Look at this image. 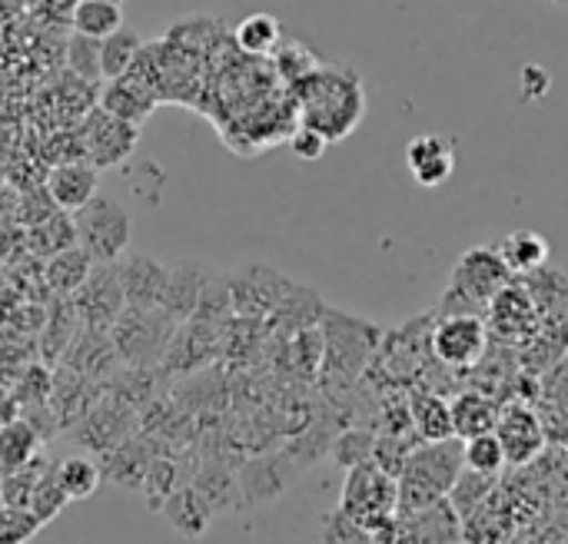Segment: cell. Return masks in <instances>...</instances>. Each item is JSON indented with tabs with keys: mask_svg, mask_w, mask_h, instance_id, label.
I'll return each mask as SVG.
<instances>
[{
	"mask_svg": "<svg viewBox=\"0 0 568 544\" xmlns=\"http://www.w3.org/2000/svg\"><path fill=\"white\" fill-rule=\"evenodd\" d=\"M80 140H83V153L97 170H116L123 166L140 140V126L116 120L106 110H90L83 126H80Z\"/></svg>",
	"mask_w": 568,
	"mask_h": 544,
	"instance_id": "9c48e42d",
	"label": "cell"
},
{
	"mask_svg": "<svg viewBox=\"0 0 568 544\" xmlns=\"http://www.w3.org/2000/svg\"><path fill=\"white\" fill-rule=\"evenodd\" d=\"M77 246L97 266H116L133 243V219L130 209L113 196H93L83 209L73 213Z\"/></svg>",
	"mask_w": 568,
	"mask_h": 544,
	"instance_id": "5b68a950",
	"label": "cell"
},
{
	"mask_svg": "<svg viewBox=\"0 0 568 544\" xmlns=\"http://www.w3.org/2000/svg\"><path fill=\"white\" fill-rule=\"evenodd\" d=\"M0 509H3V502H0Z\"/></svg>",
	"mask_w": 568,
	"mask_h": 544,
	"instance_id": "bcb514c9",
	"label": "cell"
},
{
	"mask_svg": "<svg viewBox=\"0 0 568 544\" xmlns=\"http://www.w3.org/2000/svg\"><path fill=\"white\" fill-rule=\"evenodd\" d=\"M223 349V329L220 322H206V319H190L176 329L166 359L160 366V372L166 376H183V372H200L210 366V359Z\"/></svg>",
	"mask_w": 568,
	"mask_h": 544,
	"instance_id": "4fadbf2b",
	"label": "cell"
},
{
	"mask_svg": "<svg viewBox=\"0 0 568 544\" xmlns=\"http://www.w3.org/2000/svg\"><path fill=\"white\" fill-rule=\"evenodd\" d=\"M323 544H376L373 542V535L363 528V525H356L353 519H346L339 509L333 512V515H326L323 519Z\"/></svg>",
	"mask_w": 568,
	"mask_h": 544,
	"instance_id": "ab89813d",
	"label": "cell"
},
{
	"mask_svg": "<svg viewBox=\"0 0 568 544\" xmlns=\"http://www.w3.org/2000/svg\"><path fill=\"white\" fill-rule=\"evenodd\" d=\"M163 519L180 532V535H186V538H200L206 528H210V522H213V505L193 489V485H186V489H176L166 502H163Z\"/></svg>",
	"mask_w": 568,
	"mask_h": 544,
	"instance_id": "cb8c5ba5",
	"label": "cell"
},
{
	"mask_svg": "<svg viewBox=\"0 0 568 544\" xmlns=\"http://www.w3.org/2000/svg\"><path fill=\"white\" fill-rule=\"evenodd\" d=\"M57 479H60V489L67 492L70 502H83V499L97 495V489L103 485V472H100L97 459H87V455L60 462Z\"/></svg>",
	"mask_w": 568,
	"mask_h": 544,
	"instance_id": "1f68e13d",
	"label": "cell"
},
{
	"mask_svg": "<svg viewBox=\"0 0 568 544\" xmlns=\"http://www.w3.org/2000/svg\"><path fill=\"white\" fill-rule=\"evenodd\" d=\"M37 442H40V435L23 419L0 425V479L27 469L37 459Z\"/></svg>",
	"mask_w": 568,
	"mask_h": 544,
	"instance_id": "83f0119b",
	"label": "cell"
},
{
	"mask_svg": "<svg viewBox=\"0 0 568 544\" xmlns=\"http://www.w3.org/2000/svg\"><path fill=\"white\" fill-rule=\"evenodd\" d=\"M516 276L509 273V266L503 263L496 246H473L469 253L459 256L453 276H449V289L436 309V319L446 316H479L489 312L493 299L513 286Z\"/></svg>",
	"mask_w": 568,
	"mask_h": 544,
	"instance_id": "3957f363",
	"label": "cell"
},
{
	"mask_svg": "<svg viewBox=\"0 0 568 544\" xmlns=\"http://www.w3.org/2000/svg\"><path fill=\"white\" fill-rule=\"evenodd\" d=\"M140 50H143V40L130 27H120L116 33H110L106 40H100V73H103V80L126 76L130 66L136 63Z\"/></svg>",
	"mask_w": 568,
	"mask_h": 544,
	"instance_id": "f1b7e54d",
	"label": "cell"
},
{
	"mask_svg": "<svg viewBox=\"0 0 568 544\" xmlns=\"http://www.w3.org/2000/svg\"><path fill=\"white\" fill-rule=\"evenodd\" d=\"M103 3H113V7H120V3H123V0H103Z\"/></svg>",
	"mask_w": 568,
	"mask_h": 544,
	"instance_id": "f6af8a7d",
	"label": "cell"
},
{
	"mask_svg": "<svg viewBox=\"0 0 568 544\" xmlns=\"http://www.w3.org/2000/svg\"><path fill=\"white\" fill-rule=\"evenodd\" d=\"M339 512L373 535L399 512V482L389 472H383L376 462L353 465L343 482Z\"/></svg>",
	"mask_w": 568,
	"mask_h": 544,
	"instance_id": "52a82bcc",
	"label": "cell"
},
{
	"mask_svg": "<svg viewBox=\"0 0 568 544\" xmlns=\"http://www.w3.org/2000/svg\"><path fill=\"white\" fill-rule=\"evenodd\" d=\"M120 356H116V349H113V339H110V332H100V329H80L77 332V339H73V346L67 349V356H63V369H70V372H77V376H83V379H90V382H100L103 389H106V382L120 372Z\"/></svg>",
	"mask_w": 568,
	"mask_h": 544,
	"instance_id": "2e32d148",
	"label": "cell"
},
{
	"mask_svg": "<svg viewBox=\"0 0 568 544\" xmlns=\"http://www.w3.org/2000/svg\"><path fill=\"white\" fill-rule=\"evenodd\" d=\"M489 326L479 316H446L433 326V359L449 369L483 366L489 356Z\"/></svg>",
	"mask_w": 568,
	"mask_h": 544,
	"instance_id": "ba28073f",
	"label": "cell"
},
{
	"mask_svg": "<svg viewBox=\"0 0 568 544\" xmlns=\"http://www.w3.org/2000/svg\"><path fill=\"white\" fill-rule=\"evenodd\" d=\"M486 326H489V336H496L499 342L529 346L542 329V316H539L529 289L523 283H513L493 299V306L486 312Z\"/></svg>",
	"mask_w": 568,
	"mask_h": 544,
	"instance_id": "30bf717a",
	"label": "cell"
},
{
	"mask_svg": "<svg viewBox=\"0 0 568 544\" xmlns=\"http://www.w3.org/2000/svg\"><path fill=\"white\" fill-rule=\"evenodd\" d=\"M67 63H70V70H77L80 80H103V73H100V40L73 33L70 43H67Z\"/></svg>",
	"mask_w": 568,
	"mask_h": 544,
	"instance_id": "74e56055",
	"label": "cell"
},
{
	"mask_svg": "<svg viewBox=\"0 0 568 544\" xmlns=\"http://www.w3.org/2000/svg\"><path fill=\"white\" fill-rule=\"evenodd\" d=\"M116 276H120L126 306L160 309L163 292H166V283H170V266H163L160 259L143 256V253H126L116 263Z\"/></svg>",
	"mask_w": 568,
	"mask_h": 544,
	"instance_id": "9a60e30c",
	"label": "cell"
},
{
	"mask_svg": "<svg viewBox=\"0 0 568 544\" xmlns=\"http://www.w3.org/2000/svg\"><path fill=\"white\" fill-rule=\"evenodd\" d=\"M496 439L506 452V465L519 469L542 455L549 432L542 425V415H536L529 406H506V409H499Z\"/></svg>",
	"mask_w": 568,
	"mask_h": 544,
	"instance_id": "7c38bea8",
	"label": "cell"
},
{
	"mask_svg": "<svg viewBox=\"0 0 568 544\" xmlns=\"http://www.w3.org/2000/svg\"><path fill=\"white\" fill-rule=\"evenodd\" d=\"M326 146H329V140L320 136V133L310 130V126H296V130L290 133V150H293L300 160H320V156L326 153Z\"/></svg>",
	"mask_w": 568,
	"mask_h": 544,
	"instance_id": "60d3db41",
	"label": "cell"
},
{
	"mask_svg": "<svg viewBox=\"0 0 568 544\" xmlns=\"http://www.w3.org/2000/svg\"><path fill=\"white\" fill-rule=\"evenodd\" d=\"M463 462H466L469 472L496 475V479H499V472L506 469V452H503L496 432H493V435H479V439H473V442H463Z\"/></svg>",
	"mask_w": 568,
	"mask_h": 544,
	"instance_id": "836d02e7",
	"label": "cell"
},
{
	"mask_svg": "<svg viewBox=\"0 0 568 544\" xmlns=\"http://www.w3.org/2000/svg\"><path fill=\"white\" fill-rule=\"evenodd\" d=\"M43 472L47 469L40 465V459H33L27 469H20L13 475H3L0 479V502H3V509H30L33 489H37Z\"/></svg>",
	"mask_w": 568,
	"mask_h": 544,
	"instance_id": "e575fe53",
	"label": "cell"
},
{
	"mask_svg": "<svg viewBox=\"0 0 568 544\" xmlns=\"http://www.w3.org/2000/svg\"><path fill=\"white\" fill-rule=\"evenodd\" d=\"M453 429H456V439L459 442H473L479 435H493L496 432V422H499V406L496 399H489L486 392H459L453 402Z\"/></svg>",
	"mask_w": 568,
	"mask_h": 544,
	"instance_id": "44dd1931",
	"label": "cell"
},
{
	"mask_svg": "<svg viewBox=\"0 0 568 544\" xmlns=\"http://www.w3.org/2000/svg\"><path fill=\"white\" fill-rule=\"evenodd\" d=\"M406 166L419 186L436 189L456 173V146L449 136H439V133L413 136L406 146Z\"/></svg>",
	"mask_w": 568,
	"mask_h": 544,
	"instance_id": "ac0fdd59",
	"label": "cell"
},
{
	"mask_svg": "<svg viewBox=\"0 0 568 544\" xmlns=\"http://www.w3.org/2000/svg\"><path fill=\"white\" fill-rule=\"evenodd\" d=\"M213 279V269H206L203 263L196 259H186L180 266H170V283H166V292H163V302L160 309L173 319V322H190L200 309V299L206 292Z\"/></svg>",
	"mask_w": 568,
	"mask_h": 544,
	"instance_id": "d6986e66",
	"label": "cell"
},
{
	"mask_svg": "<svg viewBox=\"0 0 568 544\" xmlns=\"http://www.w3.org/2000/svg\"><path fill=\"white\" fill-rule=\"evenodd\" d=\"M40 528L30 509H0V544H27Z\"/></svg>",
	"mask_w": 568,
	"mask_h": 544,
	"instance_id": "f35d334b",
	"label": "cell"
},
{
	"mask_svg": "<svg viewBox=\"0 0 568 544\" xmlns=\"http://www.w3.org/2000/svg\"><path fill=\"white\" fill-rule=\"evenodd\" d=\"M493 489H496V475H479V472H469V469L459 475L456 489L449 492V505L456 509V515L463 519V525L489 502Z\"/></svg>",
	"mask_w": 568,
	"mask_h": 544,
	"instance_id": "d6a6232c",
	"label": "cell"
},
{
	"mask_svg": "<svg viewBox=\"0 0 568 544\" xmlns=\"http://www.w3.org/2000/svg\"><path fill=\"white\" fill-rule=\"evenodd\" d=\"M546 3H552V7H568V0H546Z\"/></svg>",
	"mask_w": 568,
	"mask_h": 544,
	"instance_id": "ee69618b",
	"label": "cell"
},
{
	"mask_svg": "<svg viewBox=\"0 0 568 544\" xmlns=\"http://www.w3.org/2000/svg\"><path fill=\"white\" fill-rule=\"evenodd\" d=\"M133 429H136V412L133 409H126V406H120V402H113L110 396L73 429V439L83 445V449H90L93 455H110V452H116L120 445H126L130 439H136L133 435Z\"/></svg>",
	"mask_w": 568,
	"mask_h": 544,
	"instance_id": "5bb4252c",
	"label": "cell"
},
{
	"mask_svg": "<svg viewBox=\"0 0 568 544\" xmlns=\"http://www.w3.org/2000/svg\"><path fill=\"white\" fill-rule=\"evenodd\" d=\"M156 96L133 76H120V80H106V86L100 90V110L113 113L123 123L143 126L146 116L156 110Z\"/></svg>",
	"mask_w": 568,
	"mask_h": 544,
	"instance_id": "ffe728a7",
	"label": "cell"
},
{
	"mask_svg": "<svg viewBox=\"0 0 568 544\" xmlns=\"http://www.w3.org/2000/svg\"><path fill=\"white\" fill-rule=\"evenodd\" d=\"M180 322H173L163 309H136L126 306L110 329L113 349L123 366L133 369H160L166 349L176 336Z\"/></svg>",
	"mask_w": 568,
	"mask_h": 544,
	"instance_id": "8992f818",
	"label": "cell"
},
{
	"mask_svg": "<svg viewBox=\"0 0 568 544\" xmlns=\"http://www.w3.org/2000/svg\"><path fill=\"white\" fill-rule=\"evenodd\" d=\"M70 23H73V33H80V37L106 40L110 33H116L123 27V13H120V7L103 3V0H77Z\"/></svg>",
	"mask_w": 568,
	"mask_h": 544,
	"instance_id": "4dcf8cb0",
	"label": "cell"
},
{
	"mask_svg": "<svg viewBox=\"0 0 568 544\" xmlns=\"http://www.w3.org/2000/svg\"><path fill=\"white\" fill-rule=\"evenodd\" d=\"M27 249L40 259H53L67 249L77 246V226H73V216L70 213H53L47 216L43 223L30 226L27 236H23Z\"/></svg>",
	"mask_w": 568,
	"mask_h": 544,
	"instance_id": "484cf974",
	"label": "cell"
},
{
	"mask_svg": "<svg viewBox=\"0 0 568 544\" xmlns=\"http://www.w3.org/2000/svg\"><path fill=\"white\" fill-rule=\"evenodd\" d=\"M323 319H326L323 379H333L329 389L343 392L363 376V369L373 362V356H379L383 332L376 326L359 322V319L343 316V312H323Z\"/></svg>",
	"mask_w": 568,
	"mask_h": 544,
	"instance_id": "277c9868",
	"label": "cell"
},
{
	"mask_svg": "<svg viewBox=\"0 0 568 544\" xmlns=\"http://www.w3.org/2000/svg\"><path fill=\"white\" fill-rule=\"evenodd\" d=\"M3 179H7V170H3V163H0V193H3Z\"/></svg>",
	"mask_w": 568,
	"mask_h": 544,
	"instance_id": "7bdbcfd3",
	"label": "cell"
},
{
	"mask_svg": "<svg viewBox=\"0 0 568 544\" xmlns=\"http://www.w3.org/2000/svg\"><path fill=\"white\" fill-rule=\"evenodd\" d=\"M496 249H499L503 263L509 266V273L513 276H523V279L532 276V273H539V269H546V263H549V239L539 236V233H532V229L509 233Z\"/></svg>",
	"mask_w": 568,
	"mask_h": 544,
	"instance_id": "d4e9b609",
	"label": "cell"
},
{
	"mask_svg": "<svg viewBox=\"0 0 568 544\" xmlns=\"http://www.w3.org/2000/svg\"><path fill=\"white\" fill-rule=\"evenodd\" d=\"M93 266L97 263L80 246H73V249H67V253H60V256H53V259L43 263V279H47V286L57 296H73L87 283V276L93 273Z\"/></svg>",
	"mask_w": 568,
	"mask_h": 544,
	"instance_id": "4316f807",
	"label": "cell"
},
{
	"mask_svg": "<svg viewBox=\"0 0 568 544\" xmlns=\"http://www.w3.org/2000/svg\"><path fill=\"white\" fill-rule=\"evenodd\" d=\"M53 206L60 213H77L83 209L93 196H97V186H100V170L90 163V160H73V163H57L50 166L47 179H43Z\"/></svg>",
	"mask_w": 568,
	"mask_h": 544,
	"instance_id": "e0dca14e",
	"label": "cell"
},
{
	"mask_svg": "<svg viewBox=\"0 0 568 544\" xmlns=\"http://www.w3.org/2000/svg\"><path fill=\"white\" fill-rule=\"evenodd\" d=\"M153 462V452L146 449L143 435L130 439L126 445H120L116 452L103 455V482L110 485H120V489H143V479H146V469Z\"/></svg>",
	"mask_w": 568,
	"mask_h": 544,
	"instance_id": "603a6c76",
	"label": "cell"
},
{
	"mask_svg": "<svg viewBox=\"0 0 568 544\" xmlns=\"http://www.w3.org/2000/svg\"><path fill=\"white\" fill-rule=\"evenodd\" d=\"M293 96L300 106V126L316 130L329 143L346 140L363 113H366V93L356 70L346 66H316L303 80L293 83Z\"/></svg>",
	"mask_w": 568,
	"mask_h": 544,
	"instance_id": "6da1fadb",
	"label": "cell"
},
{
	"mask_svg": "<svg viewBox=\"0 0 568 544\" xmlns=\"http://www.w3.org/2000/svg\"><path fill=\"white\" fill-rule=\"evenodd\" d=\"M280 20L273 13H250L246 20H240V27L233 30V40L243 53L250 57H270L280 50Z\"/></svg>",
	"mask_w": 568,
	"mask_h": 544,
	"instance_id": "f546056e",
	"label": "cell"
},
{
	"mask_svg": "<svg viewBox=\"0 0 568 544\" xmlns=\"http://www.w3.org/2000/svg\"><path fill=\"white\" fill-rule=\"evenodd\" d=\"M70 302H73V309H77V316H80V322L87 329L110 332L113 322L120 319V312L126 309L116 266H93L87 283L70 296Z\"/></svg>",
	"mask_w": 568,
	"mask_h": 544,
	"instance_id": "8fae6325",
	"label": "cell"
},
{
	"mask_svg": "<svg viewBox=\"0 0 568 544\" xmlns=\"http://www.w3.org/2000/svg\"><path fill=\"white\" fill-rule=\"evenodd\" d=\"M67 492L60 489V479H57V469H47L33 489V499H30V512L40 519V525L53 522L63 509H67Z\"/></svg>",
	"mask_w": 568,
	"mask_h": 544,
	"instance_id": "d590c367",
	"label": "cell"
},
{
	"mask_svg": "<svg viewBox=\"0 0 568 544\" xmlns=\"http://www.w3.org/2000/svg\"><path fill=\"white\" fill-rule=\"evenodd\" d=\"M549 435L562 445V452H568V419L566 422H559L556 429H549Z\"/></svg>",
	"mask_w": 568,
	"mask_h": 544,
	"instance_id": "b9f144b4",
	"label": "cell"
},
{
	"mask_svg": "<svg viewBox=\"0 0 568 544\" xmlns=\"http://www.w3.org/2000/svg\"><path fill=\"white\" fill-rule=\"evenodd\" d=\"M333 459L346 469L353 465H363V462H373V452H376V435L373 432H343L336 435V442L329 445Z\"/></svg>",
	"mask_w": 568,
	"mask_h": 544,
	"instance_id": "8d00e7d4",
	"label": "cell"
},
{
	"mask_svg": "<svg viewBox=\"0 0 568 544\" xmlns=\"http://www.w3.org/2000/svg\"><path fill=\"white\" fill-rule=\"evenodd\" d=\"M409 419H413V432L419 435V442H449V439H456L453 409L436 392H413L409 396Z\"/></svg>",
	"mask_w": 568,
	"mask_h": 544,
	"instance_id": "7402d4cb",
	"label": "cell"
},
{
	"mask_svg": "<svg viewBox=\"0 0 568 544\" xmlns=\"http://www.w3.org/2000/svg\"><path fill=\"white\" fill-rule=\"evenodd\" d=\"M466 472L463 462V442L449 439V442H423L409 452L399 482V515L429 509L443 499H449V492L456 489L459 475Z\"/></svg>",
	"mask_w": 568,
	"mask_h": 544,
	"instance_id": "7a4b0ae2",
	"label": "cell"
}]
</instances>
